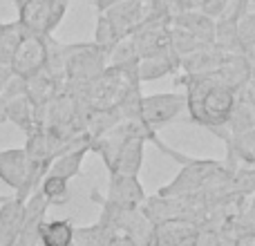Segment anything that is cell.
<instances>
[{
    "label": "cell",
    "instance_id": "obj_2",
    "mask_svg": "<svg viewBox=\"0 0 255 246\" xmlns=\"http://www.w3.org/2000/svg\"><path fill=\"white\" fill-rule=\"evenodd\" d=\"M224 168V161L217 159H195L184 157V166L177 172V177L170 184L161 186L157 195L161 197H190V195H199L213 184L220 170Z\"/></svg>",
    "mask_w": 255,
    "mask_h": 246
},
{
    "label": "cell",
    "instance_id": "obj_5",
    "mask_svg": "<svg viewBox=\"0 0 255 246\" xmlns=\"http://www.w3.org/2000/svg\"><path fill=\"white\" fill-rule=\"evenodd\" d=\"M186 110V97L184 92H161V94H150V97H141L136 103V117L145 127L152 132H159L172 123L181 112Z\"/></svg>",
    "mask_w": 255,
    "mask_h": 246
},
{
    "label": "cell",
    "instance_id": "obj_14",
    "mask_svg": "<svg viewBox=\"0 0 255 246\" xmlns=\"http://www.w3.org/2000/svg\"><path fill=\"white\" fill-rule=\"evenodd\" d=\"M170 27L190 34L193 38H197L199 43L211 45L215 40V20L208 18L206 13H202L199 9H188V11H179L170 16Z\"/></svg>",
    "mask_w": 255,
    "mask_h": 246
},
{
    "label": "cell",
    "instance_id": "obj_20",
    "mask_svg": "<svg viewBox=\"0 0 255 246\" xmlns=\"http://www.w3.org/2000/svg\"><path fill=\"white\" fill-rule=\"evenodd\" d=\"M74 226L70 220H45L38 233V246H72Z\"/></svg>",
    "mask_w": 255,
    "mask_h": 246
},
{
    "label": "cell",
    "instance_id": "obj_13",
    "mask_svg": "<svg viewBox=\"0 0 255 246\" xmlns=\"http://www.w3.org/2000/svg\"><path fill=\"white\" fill-rule=\"evenodd\" d=\"M251 70H253V65L244 54H226L224 61L220 63V67L213 72V76L224 88H229L231 92L238 94L249 83V79H251Z\"/></svg>",
    "mask_w": 255,
    "mask_h": 246
},
{
    "label": "cell",
    "instance_id": "obj_28",
    "mask_svg": "<svg viewBox=\"0 0 255 246\" xmlns=\"http://www.w3.org/2000/svg\"><path fill=\"white\" fill-rule=\"evenodd\" d=\"M11 2H13V7H16V11H18V9H20V7H25V4L29 2V0H11Z\"/></svg>",
    "mask_w": 255,
    "mask_h": 246
},
{
    "label": "cell",
    "instance_id": "obj_19",
    "mask_svg": "<svg viewBox=\"0 0 255 246\" xmlns=\"http://www.w3.org/2000/svg\"><path fill=\"white\" fill-rule=\"evenodd\" d=\"M90 152V145H83V148H72L65 150V152H58L56 157L52 159L47 168V175L52 177H61V179L70 181L74 179L76 175L81 172V166H83L85 154Z\"/></svg>",
    "mask_w": 255,
    "mask_h": 246
},
{
    "label": "cell",
    "instance_id": "obj_26",
    "mask_svg": "<svg viewBox=\"0 0 255 246\" xmlns=\"http://www.w3.org/2000/svg\"><path fill=\"white\" fill-rule=\"evenodd\" d=\"M117 2H121V0H92V4H94V9H97L99 13H103L106 9H110V7H115Z\"/></svg>",
    "mask_w": 255,
    "mask_h": 246
},
{
    "label": "cell",
    "instance_id": "obj_3",
    "mask_svg": "<svg viewBox=\"0 0 255 246\" xmlns=\"http://www.w3.org/2000/svg\"><path fill=\"white\" fill-rule=\"evenodd\" d=\"M108 67V54L94 43H74V49L65 61L63 83L65 88H83Z\"/></svg>",
    "mask_w": 255,
    "mask_h": 246
},
{
    "label": "cell",
    "instance_id": "obj_22",
    "mask_svg": "<svg viewBox=\"0 0 255 246\" xmlns=\"http://www.w3.org/2000/svg\"><path fill=\"white\" fill-rule=\"evenodd\" d=\"M38 190H40V195L49 202V206L65 204L67 199H70V181L61 179V177L45 175L43 181L38 184Z\"/></svg>",
    "mask_w": 255,
    "mask_h": 246
},
{
    "label": "cell",
    "instance_id": "obj_6",
    "mask_svg": "<svg viewBox=\"0 0 255 246\" xmlns=\"http://www.w3.org/2000/svg\"><path fill=\"white\" fill-rule=\"evenodd\" d=\"M45 65H47V36L22 31L11 61H9L11 74L27 81L34 74H38L40 70H45Z\"/></svg>",
    "mask_w": 255,
    "mask_h": 246
},
{
    "label": "cell",
    "instance_id": "obj_21",
    "mask_svg": "<svg viewBox=\"0 0 255 246\" xmlns=\"http://www.w3.org/2000/svg\"><path fill=\"white\" fill-rule=\"evenodd\" d=\"M224 127H226V132H229V139L242 134V132L253 130L255 127V108L235 97V106H233V110H231Z\"/></svg>",
    "mask_w": 255,
    "mask_h": 246
},
{
    "label": "cell",
    "instance_id": "obj_4",
    "mask_svg": "<svg viewBox=\"0 0 255 246\" xmlns=\"http://www.w3.org/2000/svg\"><path fill=\"white\" fill-rule=\"evenodd\" d=\"M70 0H29L18 9V25L27 34L52 36L63 22Z\"/></svg>",
    "mask_w": 255,
    "mask_h": 246
},
{
    "label": "cell",
    "instance_id": "obj_23",
    "mask_svg": "<svg viewBox=\"0 0 255 246\" xmlns=\"http://www.w3.org/2000/svg\"><path fill=\"white\" fill-rule=\"evenodd\" d=\"M20 36H22V29L18 25V20L0 22V65H9Z\"/></svg>",
    "mask_w": 255,
    "mask_h": 246
},
{
    "label": "cell",
    "instance_id": "obj_18",
    "mask_svg": "<svg viewBox=\"0 0 255 246\" xmlns=\"http://www.w3.org/2000/svg\"><path fill=\"white\" fill-rule=\"evenodd\" d=\"M226 143V159L224 163L231 168H255V127L242 132L238 136H231Z\"/></svg>",
    "mask_w": 255,
    "mask_h": 246
},
{
    "label": "cell",
    "instance_id": "obj_9",
    "mask_svg": "<svg viewBox=\"0 0 255 246\" xmlns=\"http://www.w3.org/2000/svg\"><path fill=\"white\" fill-rule=\"evenodd\" d=\"M112 206L132 211L139 208L145 202V190L141 186L136 175H110V184H108V197Z\"/></svg>",
    "mask_w": 255,
    "mask_h": 246
},
{
    "label": "cell",
    "instance_id": "obj_27",
    "mask_svg": "<svg viewBox=\"0 0 255 246\" xmlns=\"http://www.w3.org/2000/svg\"><path fill=\"white\" fill-rule=\"evenodd\" d=\"M11 70H9V65H0V94H2L4 85L9 83V79H11Z\"/></svg>",
    "mask_w": 255,
    "mask_h": 246
},
{
    "label": "cell",
    "instance_id": "obj_1",
    "mask_svg": "<svg viewBox=\"0 0 255 246\" xmlns=\"http://www.w3.org/2000/svg\"><path fill=\"white\" fill-rule=\"evenodd\" d=\"M179 83L186 85V110L193 123L204 127H220L229 119L235 106V92L211 74H184Z\"/></svg>",
    "mask_w": 255,
    "mask_h": 246
},
{
    "label": "cell",
    "instance_id": "obj_11",
    "mask_svg": "<svg viewBox=\"0 0 255 246\" xmlns=\"http://www.w3.org/2000/svg\"><path fill=\"white\" fill-rule=\"evenodd\" d=\"M0 181L20 197H29L25 190L27 186V157L22 148L0 150Z\"/></svg>",
    "mask_w": 255,
    "mask_h": 246
},
{
    "label": "cell",
    "instance_id": "obj_17",
    "mask_svg": "<svg viewBox=\"0 0 255 246\" xmlns=\"http://www.w3.org/2000/svg\"><path fill=\"white\" fill-rule=\"evenodd\" d=\"M143 148H145L143 139L128 136L121 143L115 161H112L110 175H139L141 166H143Z\"/></svg>",
    "mask_w": 255,
    "mask_h": 246
},
{
    "label": "cell",
    "instance_id": "obj_25",
    "mask_svg": "<svg viewBox=\"0 0 255 246\" xmlns=\"http://www.w3.org/2000/svg\"><path fill=\"white\" fill-rule=\"evenodd\" d=\"M233 246H255V233H240V235H235Z\"/></svg>",
    "mask_w": 255,
    "mask_h": 246
},
{
    "label": "cell",
    "instance_id": "obj_7",
    "mask_svg": "<svg viewBox=\"0 0 255 246\" xmlns=\"http://www.w3.org/2000/svg\"><path fill=\"white\" fill-rule=\"evenodd\" d=\"M249 11L247 0H231L222 16L215 18V40L213 43L226 54H242L240 43V20Z\"/></svg>",
    "mask_w": 255,
    "mask_h": 246
},
{
    "label": "cell",
    "instance_id": "obj_16",
    "mask_svg": "<svg viewBox=\"0 0 255 246\" xmlns=\"http://www.w3.org/2000/svg\"><path fill=\"white\" fill-rule=\"evenodd\" d=\"M177 70H179V56L170 49V52L139 58L136 61V81L150 83V81H159L168 74H175Z\"/></svg>",
    "mask_w": 255,
    "mask_h": 246
},
{
    "label": "cell",
    "instance_id": "obj_8",
    "mask_svg": "<svg viewBox=\"0 0 255 246\" xmlns=\"http://www.w3.org/2000/svg\"><path fill=\"white\" fill-rule=\"evenodd\" d=\"M145 13H148V4L143 0H121L115 7L106 9L103 16H106L108 25H110L115 40L119 43V40H124L132 34V29L143 20Z\"/></svg>",
    "mask_w": 255,
    "mask_h": 246
},
{
    "label": "cell",
    "instance_id": "obj_12",
    "mask_svg": "<svg viewBox=\"0 0 255 246\" xmlns=\"http://www.w3.org/2000/svg\"><path fill=\"white\" fill-rule=\"evenodd\" d=\"M25 197L13 193L11 197H0V246H16L25 213Z\"/></svg>",
    "mask_w": 255,
    "mask_h": 246
},
{
    "label": "cell",
    "instance_id": "obj_15",
    "mask_svg": "<svg viewBox=\"0 0 255 246\" xmlns=\"http://www.w3.org/2000/svg\"><path fill=\"white\" fill-rule=\"evenodd\" d=\"M226 52H222L215 43L202 45L199 49L186 54L179 58V70L184 74H211L220 67V63L224 61Z\"/></svg>",
    "mask_w": 255,
    "mask_h": 246
},
{
    "label": "cell",
    "instance_id": "obj_24",
    "mask_svg": "<svg viewBox=\"0 0 255 246\" xmlns=\"http://www.w3.org/2000/svg\"><path fill=\"white\" fill-rule=\"evenodd\" d=\"M229 4H231V0H197V9L202 13H206L208 18H213V20L217 16H222Z\"/></svg>",
    "mask_w": 255,
    "mask_h": 246
},
{
    "label": "cell",
    "instance_id": "obj_10",
    "mask_svg": "<svg viewBox=\"0 0 255 246\" xmlns=\"http://www.w3.org/2000/svg\"><path fill=\"white\" fill-rule=\"evenodd\" d=\"M199 226L190 220H168L152 229L150 246H195Z\"/></svg>",
    "mask_w": 255,
    "mask_h": 246
}]
</instances>
